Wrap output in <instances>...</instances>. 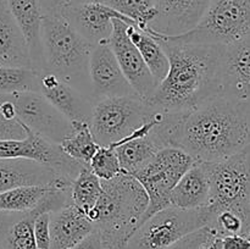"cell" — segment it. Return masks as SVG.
Listing matches in <instances>:
<instances>
[{"label": "cell", "instance_id": "obj_1", "mask_svg": "<svg viewBox=\"0 0 250 249\" xmlns=\"http://www.w3.org/2000/svg\"><path fill=\"white\" fill-rule=\"evenodd\" d=\"M168 59V71L146 102L164 111H190L222 92L224 46L178 43L155 37Z\"/></svg>", "mask_w": 250, "mask_h": 249}, {"label": "cell", "instance_id": "obj_2", "mask_svg": "<svg viewBox=\"0 0 250 249\" xmlns=\"http://www.w3.org/2000/svg\"><path fill=\"white\" fill-rule=\"evenodd\" d=\"M250 100L216 95L186 114L182 150L195 163H211L238 153L250 143Z\"/></svg>", "mask_w": 250, "mask_h": 249}, {"label": "cell", "instance_id": "obj_3", "mask_svg": "<svg viewBox=\"0 0 250 249\" xmlns=\"http://www.w3.org/2000/svg\"><path fill=\"white\" fill-rule=\"evenodd\" d=\"M103 192L87 217L102 234L106 249H125L141 225L148 208V195L131 175L120 173L102 181Z\"/></svg>", "mask_w": 250, "mask_h": 249}, {"label": "cell", "instance_id": "obj_4", "mask_svg": "<svg viewBox=\"0 0 250 249\" xmlns=\"http://www.w3.org/2000/svg\"><path fill=\"white\" fill-rule=\"evenodd\" d=\"M43 72L51 73L90 97L89 58L94 46L60 16L42 19Z\"/></svg>", "mask_w": 250, "mask_h": 249}, {"label": "cell", "instance_id": "obj_5", "mask_svg": "<svg viewBox=\"0 0 250 249\" xmlns=\"http://www.w3.org/2000/svg\"><path fill=\"white\" fill-rule=\"evenodd\" d=\"M210 181V202L207 209L215 215L232 210L250 228V143L238 153L222 160L204 163Z\"/></svg>", "mask_w": 250, "mask_h": 249}, {"label": "cell", "instance_id": "obj_6", "mask_svg": "<svg viewBox=\"0 0 250 249\" xmlns=\"http://www.w3.org/2000/svg\"><path fill=\"white\" fill-rule=\"evenodd\" d=\"M161 37V36H153ZM250 37V0H211L200 23L190 32L167 41L229 45Z\"/></svg>", "mask_w": 250, "mask_h": 249}, {"label": "cell", "instance_id": "obj_7", "mask_svg": "<svg viewBox=\"0 0 250 249\" xmlns=\"http://www.w3.org/2000/svg\"><path fill=\"white\" fill-rule=\"evenodd\" d=\"M156 109L137 97H112L94 103L89 127L99 146H111L151 120Z\"/></svg>", "mask_w": 250, "mask_h": 249}, {"label": "cell", "instance_id": "obj_8", "mask_svg": "<svg viewBox=\"0 0 250 249\" xmlns=\"http://www.w3.org/2000/svg\"><path fill=\"white\" fill-rule=\"evenodd\" d=\"M211 222L212 216L207 207L183 210L170 205L143 222L125 249H167L186 234L210 226Z\"/></svg>", "mask_w": 250, "mask_h": 249}, {"label": "cell", "instance_id": "obj_9", "mask_svg": "<svg viewBox=\"0 0 250 249\" xmlns=\"http://www.w3.org/2000/svg\"><path fill=\"white\" fill-rule=\"evenodd\" d=\"M194 163L192 156L181 148L168 146L160 149L146 166L134 173L133 177L148 195V208L141 225L158 211L170 207L171 193L176 183Z\"/></svg>", "mask_w": 250, "mask_h": 249}, {"label": "cell", "instance_id": "obj_10", "mask_svg": "<svg viewBox=\"0 0 250 249\" xmlns=\"http://www.w3.org/2000/svg\"><path fill=\"white\" fill-rule=\"evenodd\" d=\"M72 204L70 189L51 188L34 209L24 212L0 211V249H37L34 220L44 212H55Z\"/></svg>", "mask_w": 250, "mask_h": 249}, {"label": "cell", "instance_id": "obj_11", "mask_svg": "<svg viewBox=\"0 0 250 249\" xmlns=\"http://www.w3.org/2000/svg\"><path fill=\"white\" fill-rule=\"evenodd\" d=\"M6 97L15 105L17 120L43 138L60 144L72 132V124L39 92L16 93Z\"/></svg>", "mask_w": 250, "mask_h": 249}, {"label": "cell", "instance_id": "obj_12", "mask_svg": "<svg viewBox=\"0 0 250 249\" xmlns=\"http://www.w3.org/2000/svg\"><path fill=\"white\" fill-rule=\"evenodd\" d=\"M29 159L49 166L60 177L72 182L83 163L70 158L60 144L53 143L27 128V137L20 141H0V159Z\"/></svg>", "mask_w": 250, "mask_h": 249}, {"label": "cell", "instance_id": "obj_13", "mask_svg": "<svg viewBox=\"0 0 250 249\" xmlns=\"http://www.w3.org/2000/svg\"><path fill=\"white\" fill-rule=\"evenodd\" d=\"M90 97L93 102L112 97H134L109 43L93 48L89 58ZM138 97V95H137Z\"/></svg>", "mask_w": 250, "mask_h": 249}, {"label": "cell", "instance_id": "obj_14", "mask_svg": "<svg viewBox=\"0 0 250 249\" xmlns=\"http://www.w3.org/2000/svg\"><path fill=\"white\" fill-rule=\"evenodd\" d=\"M114 29L109 44L117 59L125 77L139 98L148 100L155 90L156 84L150 71L146 67L131 39L127 36V23L120 19L112 20Z\"/></svg>", "mask_w": 250, "mask_h": 249}, {"label": "cell", "instance_id": "obj_15", "mask_svg": "<svg viewBox=\"0 0 250 249\" xmlns=\"http://www.w3.org/2000/svg\"><path fill=\"white\" fill-rule=\"evenodd\" d=\"M211 0H155L156 17L149 24L151 36L177 37L194 29Z\"/></svg>", "mask_w": 250, "mask_h": 249}, {"label": "cell", "instance_id": "obj_16", "mask_svg": "<svg viewBox=\"0 0 250 249\" xmlns=\"http://www.w3.org/2000/svg\"><path fill=\"white\" fill-rule=\"evenodd\" d=\"M62 16L93 46L109 43L114 29V19H120L127 24L136 26L128 19L102 2L67 5L62 11Z\"/></svg>", "mask_w": 250, "mask_h": 249}, {"label": "cell", "instance_id": "obj_17", "mask_svg": "<svg viewBox=\"0 0 250 249\" xmlns=\"http://www.w3.org/2000/svg\"><path fill=\"white\" fill-rule=\"evenodd\" d=\"M39 93L68 121L89 124L94 102L82 92L51 73H41Z\"/></svg>", "mask_w": 250, "mask_h": 249}, {"label": "cell", "instance_id": "obj_18", "mask_svg": "<svg viewBox=\"0 0 250 249\" xmlns=\"http://www.w3.org/2000/svg\"><path fill=\"white\" fill-rule=\"evenodd\" d=\"M70 181L56 175L49 166L29 159H0V193L24 186H50L70 189Z\"/></svg>", "mask_w": 250, "mask_h": 249}, {"label": "cell", "instance_id": "obj_19", "mask_svg": "<svg viewBox=\"0 0 250 249\" xmlns=\"http://www.w3.org/2000/svg\"><path fill=\"white\" fill-rule=\"evenodd\" d=\"M221 84L222 95L250 100V37L224 46Z\"/></svg>", "mask_w": 250, "mask_h": 249}, {"label": "cell", "instance_id": "obj_20", "mask_svg": "<svg viewBox=\"0 0 250 249\" xmlns=\"http://www.w3.org/2000/svg\"><path fill=\"white\" fill-rule=\"evenodd\" d=\"M7 7L21 29L28 48L31 66L43 72V44H42V14L39 0H6Z\"/></svg>", "mask_w": 250, "mask_h": 249}, {"label": "cell", "instance_id": "obj_21", "mask_svg": "<svg viewBox=\"0 0 250 249\" xmlns=\"http://www.w3.org/2000/svg\"><path fill=\"white\" fill-rule=\"evenodd\" d=\"M95 229L87 215L68 204L50 215V249H72Z\"/></svg>", "mask_w": 250, "mask_h": 249}, {"label": "cell", "instance_id": "obj_22", "mask_svg": "<svg viewBox=\"0 0 250 249\" xmlns=\"http://www.w3.org/2000/svg\"><path fill=\"white\" fill-rule=\"evenodd\" d=\"M172 207L183 210L204 208L210 202V181L204 163H194L176 183L171 193Z\"/></svg>", "mask_w": 250, "mask_h": 249}, {"label": "cell", "instance_id": "obj_23", "mask_svg": "<svg viewBox=\"0 0 250 249\" xmlns=\"http://www.w3.org/2000/svg\"><path fill=\"white\" fill-rule=\"evenodd\" d=\"M0 66L32 68L26 41L6 0H0Z\"/></svg>", "mask_w": 250, "mask_h": 249}, {"label": "cell", "instance_id": "obj_24", "mask_svg": "<svg viewBox=\"0 0 250 249\" xmlns=\"http://www.w3.org/2000/svg\"><path fill=\"white\" fill-rule=\"evenodd\" d=\"M127 36L138 49L146 67L150 71L156 87L168 71V59L160 42L137 26L127 24Z\"/></svg>", "mask_w": 250, "mask_h": 249}, {"label": "cell", "instance_id": "obj_25", "mask_svg": "<svg viewBox=\"0 0 250 249\" xmlns=\"http://www.w3.org/2000/svg\"><path fill=\"white\" fill-rule=\"evenodd\" d=\"M111 148L116 151L122 173L131 176L138 172L160 150L149 136L114 144Z\"/></svg>", "mask_w": 250, "mask_h": 249}, {"label": "cell", "instance_id": "obj_26", "mask_svg": "<svg viewBox=\"0 0 250 249\" xmlns=\"http://www.w3.org/2000/svg\"><path fill=\"white\" fill-rule=\"evenodd\" d=\"M102 192V180L90 170L89 164H84L71 183L70 193L72 204L87 214L97 204Z\"/></svg>", "mask_w": 250, "mask_h": 249}, {"label": "cell", "instance_id": "obj_27", "mask_svg": "<svg viewBox=\"0 0 250 249\" xmlns=\"http://www.w3.org/2000/svg\"><path fill=\"white\" fill-rule=\"evenodd\" d=\"M61 149L70 158L83 164H89L99 145L94 141L89 124L72 122V132L60 143Z\"/></svg>", "mask_w": 250, "mask_h": 249}, {"label": "cell", "instance_id": "obj_28", "mask_svg": "<svg viewBox=\"0 0 250 249\" xmlns=\"http://www.w3.org/2000/svg\"><path fill=\"white\" fill-rule=\"evenodd\" d=\"M50 186H24L0 193V211L24 212L34 209L46 193Z\"/></svg>", "mask_w": 250, "mask_h": 249}, {"label": "cell", "instance_id": "obj_29", "mask_svg": "<svg viewBox=\"0 0 250 249\" xmlns=\"http://www.w3.org/2000/svg\"><path fill=\"white\" fill-rule=\"evenodd\" d=\"M41 73L31 67L0 66V94L39 92Z\"/></svg>", "mask_w": 250, "mask_h": 249}, {"label": "cell", "instance_id": "obj_30", "mask_svg": "<svg viewBox=\"0 0 250 249\" xmlns=\"http://www.w3.org/2000/svg\"><path fill=\"white\" fill-rule=\"evenodd\" d=\"M99 2L111 7L146 32L156 17L155 0H99Z\"/></svg>", "mask_w": 250, "mask_h": 249}, {"label": "cell", "instance_id": "obj_31", "mask_svg": "<svg viewBox=\"0 0 250 249\" xmlns=\"http://www.w3.org/2000/svg\"><path fill=\"white\" fill-rule=\"evenodd\" d=\"M89 167L102 181H107L122 172L116 151L111 146H99L89 161Z\"/></svg>", "mask_w": 250, "mask_h": 249}, {"label": "cell", "instance_id": "obj_32", "mask_svg": "<svg viewBox=\"0 0 250 249\" xmlns=\"http://www.w3.org/2000/svg\"><path fill=\"white\" fill-rule=\"evenodd\" d=\"M217 236L219 234L211 226H204L202 228H198L190 233L186 234L185 237L178 239L167 249H202L208 242H210Z\"/></svg>", "mask_w": 250, "mask_h": 249}, {"label": "cell", "instance_id": "obj_33", "mask_svg": "<svg viewBox=\"0 0 250 249\" xmlns=\"http://www.w3.org/2000/svg\"><path fill=\"white\" fill-rule=\"evenodd\" d=\"M27 137V127L19 120H7L0 110V141H20Z\"/></svg>", "mask_w": 250, "mask_h": 249}, {"label": "cell", "instance_id": "obj_34", "mask_svg": "<svg viewBox=\"0 0 250 249\" xmlns=\"http://www.w3.org/2000/svg\"><path fill=\"white\" fill-rule=\"evenodd\" d=\"M50 215L51 212H44L34 220L33 233L37 249H50Z\"/></svg>", "mask_w": 250, "mask_h": 249}, {"label": "cell", "instance_id": "obj_35", "mask_svg": "<svg viewBox=\"0 0 250 249\" xmlns=\"http://www.w3.org/2000/svg\"><path fill=\"white\" fill-rule=\"evenodd\" d=\"M70 0H39L42 14L50 16H60L67 6Z\"/></svg>", "mask_w": 250, "mask_h": 249}, {"label": "cell", "instance_id": "obj_36", "mask_svg": "<svg viewBox=\"0 0 250 249\" xmlns=\"http://www.w3.org/2000/svg\"><path fill=\"white\" fill-rule=\"evenodd\" d=\"M72 249H106V247L103 241L102 234L97 229H94L87 237H84L82 241L78 242Z\"/></svg>", "mask_w": 250, "mask_h": 249}, {"label": "cell", "instance_id": "obj_37", "mask_svg": "<svg viewBox=\"0 0 250 249\" xmlns=\"http://www.w3.org/2000/svg\"><path fill=\"white\" fill-rule=\"evenodd\" d=\"M222 249H250V241L241 234H229L221 237Z\"/></svg>", "mask_w": 250, "mask_h": 249}, {"label": "cell", "instance_id": "obj_38", "mask_svg": "<svg viewBox=\"0 0 250 249\" xmlns=\"http://www.w3.org/2000/svg\"><path fill=\"white\" fill-rule=\"evenodd\" d=\"M202 249H222V244H221V237H215L212 238L211 241L208 242Z\"/></svg>", "mask_w": 250, "mask_h": 249}, {"label": "cell", "instance_id": "obj_39", "mask_svg": "<svg viewBox=\"0 0 250 249\" xmlns=\"http://www.w3.org/2000/svg\"><path fill=\"white\" fill-rule=\"evenodd\" d=\"M87 2H99V0H70V2H68V5L87 4Z\"/></svg>", "mask_w": 250, "mask_h": 249}, {"label": "cell", "instance_id": "obj_40", "mask_svg": "<svg viewBox=\"0 0 250 249\" xmlns=\"http://www.w3.org/2000/svg\"><path fill=\"white\" fill-rule=\"evenodd\" d=\"M247 238H248L249 241H250V228H249V231H248V234H247Z\"/></svg>", "mask_w": 250, "mask_h": 249}]
</instances>
